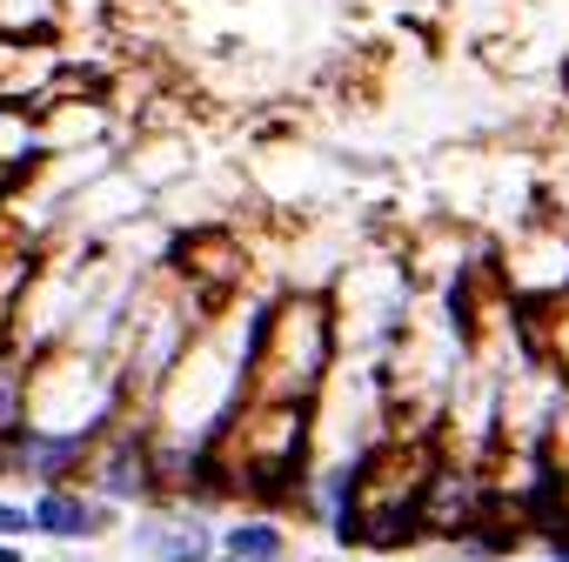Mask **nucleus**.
I'll use <instances>...</instances> for the list:
<instances>
[{
  "instance_id": "obj_1",
  "label": "nucleus",
  "mask_w": 569,
  "mask_h": 562,
  "mask_svg": "<svg viewBox=\"0 0 569 562\" xmlns=\"http://www.w3.org/2000/svg\"><path fill=\"white\" fill-rule=\"evenodd\" d=\"M134 549L154 555V562H214L201 522H141L134 529Z\"/></svg>"
},
{
  "instance_id": "obj_2",
  "label": "nucleus",
  "mask_w": 569,
  "mask_h": 562,
  "mask_svg": "<svg viewBox=\"0 0 569 562\" xmlns=\"http://www.w3.org/2000/svg\"><path fill=\"white\" fill-rule=\"evenodd\" d=\"M101 522H108V509H94L88 495H68V489H48V495L34 502V529H41V535H61V542L94 535Z\"/></svg>"
},
{
  "instance_id": "obj_3",
  "label": "nucleus",
  "mask_w": 569,
  "mask_h": 562,
  "mask_svg": "<svg viewBox=\"0 0 569 562\" xmlns=\"http://www.w3.org/2000/svg\"><path fill=\"white\" fill-rule=\"evenodd\" d=\"M81 455H88V435H21V462L48 482H61Z\"/></svg>"
},
{
  "instance_id": "obj_4",
  "label": "nucleus",
  "mask_w": 569,
  "mask_h": 562,
  "mask_svg": "<svg viewBox=\"0 0 569 562\" xmlns=\"http://www.w3.org/2000/svg\"><path fill=\"white\" fill-rule=\"evenodd\" d=\"M281 529L274 522H234L228 535H221V555L214 562H281Z\"/></svg>"
},
{
  "instance_id": "obj_5",
  "label": "nucleus",
  "mask_w": 569,
  "mask_h": 562,
  "mask_svg": "<svg viewBox=\"0 0 569 562\" xmlns=\"http://www.w3.org/2000/svg\"><path fill=\"white\" fill-rule=\"evenodd\" d=\"M101 495H114V502H128V495H148V449L141 442H121L108 462H101Z\"/></svg>"
},
{
  "instance_id": "obj_6",
  "label": "nucleus",
  "mask_w": 569,
  "mask_h": 562,
  "mask_svg": "<svg viewBox=\"0 0 569 562\" xmlns=\"http://www.w3.org/2000/svg\"><path fill=\"white\" fill-rule=\"evenodd\" d=\"M34 529V509H14V502H0V535H28Z\"/></svg>"
},
{
  "instance_id": "obj_7",
  "label": "nucleus",
  "mask_w": 569,
  "mask_h": 562,
  "mask_svg": "<svg viewBox=\"0 0 569 562\" xmlns=\"http://www.w3.org/2000/svg\"><path fill=\"white\" fill-rule=\"evenodd\" d=\"M0 562H21V549H8V542H0Z\"/></svg>"
}]
</instances>
